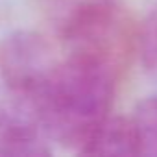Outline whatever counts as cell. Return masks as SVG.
Masks as SVG:
<instances>
[{
    "label": "cell",
    "instance_id": "obj_1",
    "mask_svg": "<svg viewBox=\"0 0 157 157\" xmlns=\"http://www.w3.org/2000/svg\"><path fill=\"white\" fill-rule=\"evenodd\" d=\"M0 80L52 144L80 153L111 115L120 76L63 50L44 30H19L0 44Z\"/></svg>",
    "mask_w": 157,
    "mask_h": 157
},
{
    "label": "cell",
    "instance_id": "obj_2",
    "mask_svg": "<svg viewBox=\"0 0 157 157\" xmlns=\"http://www.w3.org/2000/svg\"><path fill=\"white\" fill-rule=\"evenodd\" d=\"M44 32L67 52L122 76L137 30L122 0H37Z\"/></svg>",
    "mask_w": 157,
    "mask_h": 157
},
{
    "label": "cell",
    "instance_id": "obj_3",
    "mask_svg": "<svg viewBox=\"0 0 157 157\" xmlns=\"http://www.w3.org/2000/svg\"><path fill=\"white\" fill-rule=\"evenodd\" d=\"M43 128L19 105L6 102L0 109V155L41 157L54 151Z\"/></svg>",
    "mask_w": 157,
    "mask_h": 157
},
{
    "label": "cell",
    "instance_id": "obj_4",
    "mask_svg": "<svg viewBox=\"0 0 157 157\" xmlns=\"http://www.w3.org/2000/svg\"><path fill=\"white\" fill-rule=\"evenodd\" d=\"M82 155H140L139 133L133 118L107 117L87 139Z\"/></svg>",
    "mask_w": 157,
    "mask_h": 157
},
{
    "label": "cell",
    "instance_id": "obj_5",
    "mask_svg": "<svg viewBox=\"0 0 157 157\" xmlns=\"http://www.w3.org/2000/svg\"><path fill=\"white\" fill-rule=\"evenodd\" d=\"M131 118L139 133L140 153L157 155V96L139 102Z\"/></svg>",
    "mask_w": 157,
    "mask_h": 157
},
{
    "label": "cell",
    "instance_id": "obj_6",
    "mask_svg": "<svg viewBox=\"0 0 157 157\" xmlns=\"http://www.w3.org/2000/svg\"><path fill=\"white\" fill-rule=\"evenodd\" d=\"M137 52L144 70L157 82V4L150 10L137 30Z\"/></svg>",
    "mask_w": 157,
    "mask_h": 157
}]
</instances>
